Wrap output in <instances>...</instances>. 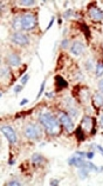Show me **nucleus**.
<instances>
[{
  "label": "nucleus",
  "instance_id": "nucleus-32",
  "mask_svg": "<svg viewBox=\"0 0 103 186\" xmlns=\"http://www.w3.org/2000/svg\"><path fill=\"white\" fill-rule=\"evenodd\" d=\"M8 164H10V165H13V164H14V160H10Z\"/></svg>",
  "mask_w": 103,
  "mask_h": 186
},
{
  "label": "nucleus",
  "instance_id": "nucleus-10",
  "mask_svg": "<svg viewBox=\"0 0 103 186\" xmlns=\"http://www.w3.org/2000/svg\"><path fill=\"white\" fill-rule=\"evenodd\" d=\"M8 63L12 66H19L21 64V59L20 57H18L16 54H10L8 55Z\"/></svg>",
  "mask_w": 103,
  "mask_h": 186
},
{
  "label": "nucleus",
  "instance_id": "nucleus-2",
  "mask_svg": "<svg viewBox=\"0 0 103 186\" xmlns=\"http://www.w3.org/2000/svg\"><path fill=\"white\" fill-rule=\"evenodd\" d=\"M25 136L30 139H39L40 136H41V128L38 125L28 124L25 127Z\"/></svg>",
  "mask_w": 103,
  "mask_h": 186
},
{
  "label": "nucleus",
  "instance_id": "nucleus-15",
  "mask_svg": "<svg viewBox=\"0 0 103 186\" xmlns=\"http://www.w3.org/2000/svg\"><path fill=\"white\" fill-rule=\"evenodd\" d=\"M103 74V61H100L97 65H96V75L97 77H101Z\"/></svg>",
  "mask_w": 103,
  "mask_h": 186
},
{
  "label": "nucleus",
  "instance_id": "nucleus-23",
  "mask_svg": "<svg viewBox=\"0 0 103 186\" xmlns=\"http://www.w3.org/2000/svg\"><path fill=\"white\" fill-rule=\"evenodd\" d=\"M98 90L103 93V79H101V80H100V83H98Z\"/></svg>",
  "mask_w": 103,
  "mask_h": 186
},
{
  "label": "nucleus",
  "instance_id": "nucleus-24",
  "mask_svg": "<svg viewBox=\"0 0 103 186\" xmlns=\"http://www.w3.org/2000/svg\"><path fill=\"white\" fill-rule=\"evenodd\" d=\"M21 90H22V86H21V85H18V86H15V87H14V92L15 93H19Z\"/></svg>",
  "mask_w": 103,
  "mask_h": 186
},
{
  "label": "nucleus",
  "instance_id": "nucleus-12",
  "mask_svg": "<svg viewBox=\"0 0 103 186\" xmlns=\"http://www.w3.org/2000/svg\"><path fill=\"white\" fill-rule=\"evenodd\" d=\"M55 81H56V85H58L60 88H64L68 86V83H67L61 75H56V77H55Z\"/></svg>",
  "mask_w": 103,
  "mask_h": 186
},
{
  "label": "nucleus",
  "instance_id": "nucleus-33",
  "mask_svg": "<svg viewBox=\"0 0 103 186\" xmlns=\"http://www.w3.org/2000/svg\"><path fill=\"white\" fill-rule=\"evenodd\" d=\"M101 124L103 125V114H102V117H101Z\"/></svg>",
  "mask_w": 103,
  "mask_h": 186
},
{
  "label": "nucleus",
  "instance_id": "nucleus-19",
  "mask_svg": "<svg viewBox=\"0 0 103 186\" xmlns=\"http://www.w3.org/2000/svg\"><path fill=\"white\" fill-rule=\"evenodd\" d=\"M7 185L8 186H19L20 185V181H16V180H11L7 183Z\"/></svg>",
  "mask_w": 103,
  "mask_h": 186
},
{
  "label": "nucleus",
  "instance_id": "nucleus-3",
  "mask_svg": "<svg viewBox=\"0 0 103 186\" xmlns=\"http://www.w3.org/2000/svg\"><path fill=\"white\" fill-rule=\"evenodd\" d=\"M35 24H36V20H35V17L32 14H26L22 17V28L25 31H30L35 27Z\"/></svg>",
  "mask_w": 103,
  "mask_h": 186
},
{
  "label": "nucleus",
  "instance_id": "nucleus-8",
  "mask_svg": "<svg viewBox=\"0 0 103 186\" xmlns=\"http://www.w3.org/2000/svg\"><path fill=\"white\" fill-rule=\"evenodd\" d=\"M83 49H84V45L81 41H74L72 47H70V51H72V53L74 55H80V54L83 52Z\"/></svg>",
  "mask_w": 103,
  "mask_h": 186
},
{
  "label": "nucleus",
  "instance_id": "nucleus-20",
  "mask_svg": "<svg viewBox=\"0 0 103 186\" xmlns=\"http://www.w3.org/2000/svg\"><path fill=\"white\" fill-rule=\"evenodd\" d=\"M28 79H30V74H25L24 77L21 78V84L25 85V84L27 83V80H28Z\"/></svg>",
  "mask_w": 103,
  "mask_h": 186
},
{
  "label": "nucleus",
  "instance_id": "nucleus-21",
  "mask_svg": "<svg viewBox=\"0 0 103 186\" xmlns=\"http://www.w3.org/2000/svg\"><path fill=\"white\" fill-rule=\"evenodd\" d=\"M81 26H82V29H83V32H84V33L87 32V35H88V38H90V33H89L88 26H87V25H81Z\"/></svg>",
  "mask_w": 103,
  "mask_h": 186
},
{
  "label": "nucleus",
  "instance_id": "nucleus-6",
  "mask_svg": "<svg viewBox=\"0 0 103 186\" xmlns=\"http://www.w3.org/2000/svg\"><path fill=\"white\" fill-rule=\"evenodd\" d=\"M11 40H12L14 44L20 45V46L28 44V38L25 34H22V33H20V32H15L14 34L11 37Z\"/></svg>",
  "mask_w": 103,
  "mask_h": 186
},
{
  "label": "nucleus",
  "instance_id": "nucleus-22",
  "mask_svg": "<svg viewBox=\"0 0 103 186\" xmlns=\"http://www.w3.org/2000/svg\"><path fill=\"white\" fill-rule=\"evenodd\" d=\"M93 157H94L93 152H87V153H86V158H87V159H93Z\"/></svg>",
  "mask_w": 103,
  "mask_h": 186
},
{
  "label": "nucleus",
  "instance_id": "nucleus-5",
  "mask_svg": "<svg viewBox=\"0 0 103 186\" xmlns=\"http://www.w3.org/2000/svg\"><path fill=\"white\" fill-rule=\"evenodd\" d=\"M1 132L4 133V136L7 138V140L12 144L16 142V134H15L14 130L11 127V126H2L1 127Z\"/></svg>",
  "mask_w": 103,
  "mask_h": 186
},
{
  "label": "nucleus",
  "instance_id": "nucleus-30",
  "mask_svg": "<svg viewBox=\"0 0 103 186\" xmlns=\"http://www.w3.org/2000/svg\"><path fill=\"white\" fill-rule=\"evenodd\" d=\"M46 97H47V98H52V97H53V93L50 92V93H46Z\"/></svg>",
  "mask_w": 103,
  "mask_h": 186
},
{
  "label": "nucleus",
  "instance_id": "nucleus-16",
  "mask_svg": "<svg viewBox=\"0 0 103 186\" xmlns=\"http://www.w3.org/2000/svg\"><path fill=\"white\" fill-rule=\"evenodd\" d=\"M76 137H77V139H79L80 142H82L84 139V133H83V131H82V127H81V126L76 128Z\"/></svg>",
  "mask_w": 103,
  "mask_h": 186
},
{
  "label": "nucleus",
  "instance_id": "nucleus-18",
  "mask_svg": "<svg viewBox=\"0 0 103 186\" xmlns=\"http://www.w3.org/2000/svg\"><path fill=\"white\" fill-rule=\"evenodd\" d=\"M44 84H46V80H44V81H42V84H41V87H40V90H39V93H38V96H36V99H39L40 97H41V94H42V92H44Z\"/></svg>",
  "mask_w": 103,
  "mask_h": 186
},
{
  "label": "nucleus",
  "instance_id": "nucleus-25",
  "mask_svg": "<svg viewBox=\"0 0 103 186\" xmlns=\"http://www.w3.org/2000/svg\"><path fill=\"white\" fill-rule=\"evenodd\" d=\"M53 23H54V18H52V19H50V23H49V25L47 26V28H46V31H48V29L50 28L52 26H53Z\"/></svg>",
  "mask_w": 103,
  "mask_h": 186
},
{
  "label": "nucleus",
  "instance_id": "nucleus-31",
  "mask_svg": "<svg viewBox=\"0 0 103 186\" xmlns=\"http://www.w3.org/2000/svg\"><path fill=\"white\" fill-rule=\"evenodd\" d=\"M70 13H72V11H68V12H66V13H64L63 17H66V18H67V17H69V15H70Z\"/></svg>",
  "mask_w": 103,
  "mask_h": 186
},
{
  "label": "nucleus",
  "instance_id": "nucleus-4",
  "mask_svg": "<svg viewBox=\"0 0 103 186\" xmlns=\"http://www.w3.org/2000/svg\"><path fill=\"white\" fill-rule=\"evenodd\" d=\"M59 120H60V122L62 124V126H63L64 130H66L67 132H72L74 130V124L67 113H61L59 117Z\"/></svg>",
  "mask_w": 103,
  "mask_h": 186
},
{
  "label": "nucleus",
  "instance_id": "nucleus-17",
  "mask_svg": "<svg viewBox=\"0 0 103 186\" xmlns=\"http://www.w3.org/2000/svg\"><path fill=\"white\" fill-rule=\"evenodd\" d=\"M19 5L33 6V5H35V1H34V0H27V1H19Z\"/></svg>",
  "mask_w": 103,
  "mask_h": 186
},
{
  "label": "nucleus",
  "instance_id": "nucleus-13",
  "mask_svg": "<svg viewBox=\"0 0 103 186\" xmlns=\"http://www.w3.org/2000/svg\"><path fill=\"white\" fill-rule=\"evenodd\" d=\"M32 162H33V164H35V165H40V164L44 163V157H42L41 154H39V153H34V154L32 156Z\"/></svg>",
  "mask_w": 103,
  "mask_h": 186
},
{
  "label": "nucleus",
  "instance_id": "nucleus-9",
  "mask_svg": "<svg viewBox=\"0 0 103 186\" xmlns=\"http://www.w3.org/2000/svg\"><path fill=\"white\" fill-rule=\"evenodd\" d=\"M94 126V119L91 117L86 116L82 120V127L84 128V131H90Z\"/></svg>",
  "mask_w": 103,
  "mask_h": 186
},
{
  "label": "nucleus",
  "instance_id": "nucleus-11",
  "mask_svg": "<svg viewBox=\"0 0 103 186\" xmlns=\"http://www.w3.org/2000/svg\"><path fill=\"white\" fill-rule=\"evenodd\" d=\"M93 101H94V105H95L96 107H101V106H103V94H101V93L94 94Z\"/></svg>",
  "mask_w": 103,
  "mask_h": 186
},
{
  "label": "nucleus",
  "instance_id": "nucleus-7",
  "mask_svg": "<svg viewBox=\"0 0 103 186\" xmlns=\"http://www.w3.org/2000/svg\"><path fill=\"white\" fill-rule=\"evenodd\" d=\"M89 17L95 21H100L103 19V12L97 7H91L89 10Z\"/></svg>",
  "mask_w": 103,
  "mask_h": 186
},
{
  "label": "nucleus",
  "instance_id": "nucleus-27",
  "mask_svg": "<svg viewBox=\"0 0 103 186\" xmlns=\"http://www.w3.org/2000/svg\"><path fill=\"white\" fill-rule=\"evenodd\" d=\"M95 147H96V148H97V150H98V152H100V153H101V154H102V156H103V148H102V147L100 146V145H96V146H95Z\"/></svg>",
  "mask_w": 103,
  "mask_h": 186
},
{
  "label": "nucleus",
  "instance_id": "nucleus-29",
  "mask_svg": "<svg viewBox=\"0 0 103 186\" xmlns=\"http://www.w3.org/2000/svg\"><path fill=\"white\" fill-rule=\"evenodd\" d=\"M59 184H60V181H59V180H53V181H50V185H52V186L59 185Z\"/></svg>",
  "mask_w": 103,
  "mask_h": 186
},
{
  "label": "nucleus",
  "instance_id": "nucleus-1",
  "mask_svg": "<svg viewBox=\"0 0 103 186\" xmlns=\"http://www.w3.org/2000/svg\"><path fill=\"white\" fill-rule=\"evenodd\" d=\"M39 120L40 122L46 128V131L49 133V134H59L60 133V124L59 121L56 120V118L49 112H42L39 116Z\"/></svg>",
  "mask_w": 103,
  "mask_h": 186
},
{
  "label": "nucleus",
  "instance_id": "nucleus-28",
  "mask_svg": "<svg viewBox=\"0 0 103 186\" xmlns=\"http://www.w3.org/2000/svg\"><path fill=\"white\" fill-rule=\"evenodd\" d=\"M27 103H28V100H27V99H22V100L20 101V105H21V106H24V105H26Z\"/></svg>",
  "mask_w": 103,
  "mask_h": 186
},
{
  "label": "nucleus",
  "instance_id": "nucleus-26",
  "mask_svg": "<svg viewBox=\"0 0 103 186\" xmlns=\"http://www.w3.org/2000/svg\"><path fill=\"white\" fill-rule=\"evenodd\" d=\"M68 43H69L68 40L64 39L63 41H62V47H67V46H68Z\"/></svg>",
  "mask_w": 103,
  "mask_h": 186
},
{
  "label": "nucleus",
  "instance_id": "nucleus-14",
  "mask_svg": "<svg viewBox=\"0 0 103 186\" xmlns=\"http://www.w3.org/2000/svg\"><path fill=\"white\" fill-rule=\"evenodd\" d=\"M12 25H13V28L16 29V31L21 29L22 28V18H15Z\"/></svg>",
  "mask_w": 103,
  "mask_h": 186
}]
</instances>
